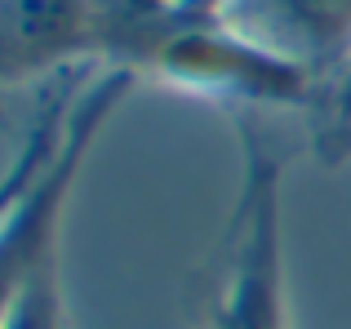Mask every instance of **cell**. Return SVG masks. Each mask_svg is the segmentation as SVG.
I'll return each mask as SVG.
<instances>
[{"mask_svg":"<svg viewBox=\"0 0 351 329\" xmlns=\"http://www.w3.org/2000/svg\"><path fill=\"white\" fill-rule=\"evenodd\" d=\"M240 182L196 285V329H293L285 258V164L240 116Z\"/></svg>","mask_w":351,"mask_h":329,"instance_id":"1","label":"cell"},{"mask_svg":"<svg viewBox=\"0 0 351 329\" xmlns=\"http://www.w3.org/2000/svg\"><path fill=\"white\" fill-rule=\"evenodd\" d=\"M138 76L129 71H107L98 76L89 89L76 94V107H71V130L67 143H62L58 160L49 164L40 182L32 187V196L18 205V214L9 218L5 236H0V321H5L9 303H14L18 285H23L32 258L40 254V245L49 241L53 232H62V218H67V200L76 191L80 173H85L89 156H94V143L103 138L107 121L120 112V103L129 98Z\"/></svg>","mask_w":351,"mask_h":329,"instance_id":"2","label":"cell"},{"mask_svg":"<svg viewBox=\"0 0 351 329\" xmlns=\"http://www.w3.org/2000/svg\"><path fill=\"white\" fill-rule=\"evenodd\" d=\"M107 0H0V89L103 53Z\"/></svg>","mask_w":351,"mask_h":329,"instance_id":"3","label":"cell"},{"mask_svg":"<svg viewBox=\"0 0 351 329\" xmlns=\"http://www.w3.org/2000/svg\"><path fill=\"white\" fill-rule=\"evenodd\" d=\"M232 27L263 49L316 71L351 49V0H236Z\"/></svg>","mask_w":351,"mask_h":329,"instance_id":"4","label":"cell"},{"mask_svg":"<svg viewBox=\"0 0 351 329\" xmlns=\"http://www.w3.org/2000/svg\"><path fill=\"white\" fill-rule=\"evenodd\" d=\"M76 94L80 89H71V85L45 89V98H40V107H36L27 134L18 138L14 156H9V164L0 169V236H5L9 218L18 214V205L32 196V187L49 173V164L58 160L62 143H67V130H71Z\"/></svg>","mask_w":351,"mask_h":329,"instance_id":"5","label":"cell"},{"mask_svg":"<svg viewBox=\"0 0 351 329\" xmlns=\"http://www.w3.org/2000/svg\"><path fill=\"white\" fill-rule=\"evenodd\" d=\"M0 329H76L67 303V280H62V232H53L32 258Z\"/></svg>","mask_w":351,"mask_h":329,"instance_id":"6","label":"cell"},{"mask_svg":"<svg viewBox=\"0 0 351 329\" xmlns=\"http://www.w3.org/2000/svg\"><path fill=\"white\" fill-rule=\"evenodd\" d=\"M320 156H325L329 164L351 160V107H347L343 116H334V121L320 130Z\"/></svg>","mask_w":351,"mask_h":329,"instance_id":"7","label":"cell"}]
</instances>
